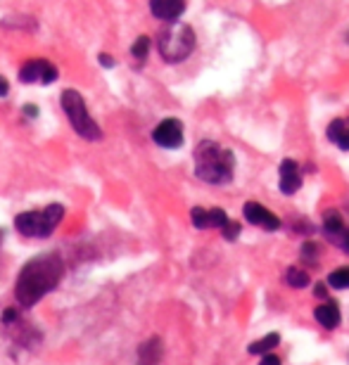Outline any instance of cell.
Instances as JSON below:
<instances>
[{
	"instance_id": "cell-6",
	"label": "cell",
	"mask_w": 349,
	"mask_h": 365,
	"mask_svg": "<svg viewBox=\"0 0 349 365\" xmlns=\"http://www.w3.org/2000/svg\"><path fill=\"white\" fill-rule=\"evenodd\" d=\"M57 78V69L46 60H31L19 69V81L24 83H53Z\"/></svg>"
},
{
	"instance_id": "cell-23",
	"label": "cell",
	"mask_w": 349,
	"mask_h": 365,
	"mask_svg": "<svg viewBox=\"0 0 349 365\" xmlns=\"http://www.w3.org/2000/svg\"><path fill=\"white\" fill-rule=\"evenodd\" d=\"M314 294H316L318 299H325V297H328V292H325V287H323V284H316Z\"/></svg>"
},
{
	"instance_id": "cell-10",
	"label": "cell",
	"mask_w": 349,
	"mask_h": 365,
	"mask_svg": "<svg viewBox=\"0 0 349 365\" xmlns=\"http://www.w3.org/2000/svg\"><path fill=\"white\" fill-rule=\"evenodd\" d=\"M278 176H280V190L285 195H295L297 190L302 187V171H300V164L293 162V159H283L280 162V169H278Z\"/></svg>"
},
{
	"instance_id": "cell-1",
	"label": "cell",
	"mask_w": 349,
	"mask_h": 365,
	"mask_svg": "<svg viewBox=\"0 0 349 365\" xmlns=\"http://www.w3.org/2000/svg\"><path fill=\"white\" fill-rule=\"evenodd\" d=\"M64 275V264L57 254H43V257L31 259L21 268L17 275V287H14V297L21 306L39 304L43 297L50 294L57 284H60Z\"/></svg>"
},
{
	"instance_id": "cell-4",
	"label": "cell",
	"mask_w": 349,
	"mask_h": 365,
	"mask_svg": "<svg viewBox=\"0 0 349 365\" xmlns=\"http://www.w3.org/2000/svg\"><path fill=\"white\" fill-rule=\"evenodd\" d=\"M64 207L60 204H50V207L41 211H26L14 218V228H17L24 237H48L50 232L57 228L62 221Z\"/></svg>"
},
{
	"instance_id": "cell-8",
	"label": "cell",
	"mask_w": 349,
	"mask_h": 365,
	"mask_svg": "<svg viewBox=\"0 0 349 365\" xmlns=\"http://www.w3.org/2000/svg\"><path fill=\"white\" fill-rule=\"evenodd\" d=\"M243 214L252 225H259V228H264V230H278L283 225L278 216L271 214L266 207H261V204H257V202H247Z\"/></svg>"
},
{
	"instance_id": "cell-27",
	"label": "cell",
	"mask_w": 349,
	"mask_h": 365,
	"mask_svg": "<svg viewBox=\"0 0 349 365\" xmlns=\"http://www.w3.org/2000/svg\"><path fill=\"white\" fill-rule=\"evenodd\" d=\"M347 41H349V34H347Z\"/></svg>"
},
{
	"instance_id": "cell-13",
	"label": "cell",
	"mask_w": 349,
	"mask_h": 365,
	"mask_svg": "<svg viewBox=\"0 0 349 365\" xmlns=\"http://www.w3.org/2000/svg\"><path fill=\"white\" fill-rule=\"evenodd\" d=\"M159 361H162V341L152 337L138 351V365H159Z\"/></svg>"
},
{
	"instance_id": "cell-20",
	"label": "cell",
	"mask_w": 349,
	"mask_h": 365,
	"mask_svg": "<svg viewBox=\"0 0 349 365\" xmlns=\"http://www.w3.org/2000/svg\"><path fill=\"white\" fill-rule=\"evenodd\" d=\"M318 254H321V250H318V245H314V242H307L302 247V257H304V261H309V264H316Z\"/></svg>"
},
{
	"instance_id": "cell-17",
	"label": "cell",
	"mask_w": 349,
	"mask_h": 365,
	"mask_svg": "<svg viewBox=\"0 0 349 365\" xmlns=\"http://www.w3.org/2000/svg\"><path fill=\"white\" fill-rule=\"evenodd\" d=\"M285 280H288L290 287H297V289L307 287V284L311 282V280H309V273H307V271H302V268H297V266H293V268H290V271L285 273Z\"/></svg>"
},
{
	"instance_id": "cell-5",
	"label": "cell",
	"mask_w": 349,
	"mask_h": 365,
	"mask_svg": "<svg viewBox=\"0 0 349 365\" xmlns=\"http://www.w3.org/2000/svg\"><path fill=\"white\" fill-rule=\"evenodd\" d=\"M62 109H64V114L69 116V123L81 138H86V140H100V138H103V130L91 119L88 109H86V102L76 91L62 93Z\"/></svg>"
},
{
	"instance_id": "cell-9",
	"label": "cell",
	"mask_w": 349,
	"mask_h": 365,
	"mask_svg": "<svg viewBox=\"0 0 349 365\" xmlns=\"http://www.w3.org/2000/svg\"><path fill=\"white\" fill-rule=\"evenodd\" d=\"M193 223H195V228H200V230H207V228H223V225L228 223V216H226V211L219 209V207H214V209H202V207H195L193 209Z\"/></svg>"
},
{
	"instance_id": "cell-12",
	"label": "cell",
	"mask_w": 349,
	"mask_h": 365,
	"mask_svg": "<svg viewBox=\"0 0 349 365\" xmlns=\"http://www.w3.org/2000/svg\"><path fill=\"white\" fill-rule=\"evenodd\" d=\"M323 232H325V237H328L330 242H335V245L343 242V237L349 232V228L343 221V216H340L335 209L325 214V218H323Z\"/></svg>"
},
{
	"instance_id": "cell-21",
	"label": "cell",
	"mask_w": 349,
	"mask_h": 365,
	"mask_svg": "<svg viewBox=\"0 0 349 365\" xmlns=\"http://www.w3.org/2000/svg\"><path fill=\"white\" fill-rule=\"evenodd\" d=\"M221 232H223V237H226V240H236V237L240 235V223L228 221V223L221 228Z\"/></svg>"
},
{
	"instance_id": "cell-25",
	"label": "cell",
	"mask_w": 349,
	"mask_h": 365,
	"mask_svg": "<svg viewBox=\"0 0 349 365\" xmlns=\"http://www.w3.org/2000/svg\"><path fill=\"white\" fill-rule=\"evenodd\" d=\"M100 62H103L105 67H114V60H110V55H100Z\"/></svg>"
},
{
	"instance_id": "cell-15",
	"label": "cell",
	"mask_w": 349,
	"mask_h": 365,
	"mask_svg": "<svg viewBox=\"0 0 349 365\" xmlns=\"http://www.w3.org/2000/svg\"><path fill=\"white\" fill-rule=\"evenodd\" d=\"M328 140L335 143L340 150H349V119H335L328 126Z\"/></svg>"
},
{
	"instance_id": "cell-22",
	"label": "cell",
	"mask_w": 349,
	"mask_h": 365,
	"mask_svg": "<svg viewBox=\"0 0 349 365\" xmlns=\"http://www.w3.org/2000/svg\"><path fill=\"white\" fill-rule=\"evenodd\" d=\"M259 365H283V361L278 359V356H273V354H266L264 359L259 361Z\"/></svg>"
},
{
	"instance_id": "cell-11",
	"label": "cell",
	"mask_w": 349,
	"mask_h": 365,
	"mask_svg": "<svg viewBox=\"0 0 349 365\" xmlns=\"http://www.w3.org/2000/svg\"><path fill=\"white\" fill-rule=\"evenodd\" d=\"M150 12L155 14L157 19H164L171 24V21H176L181 14L186 12V3H181V0H152Z\"/></svg>"
},
{
	"instance_id": "cell-7",
	"label": "cell",
	"mask_w": 349,
	"mask_h": 365,
	"mask_svg": "<svg viewBox=\"0 0 349 365\" xmlns=\"http://www.w3.org/2000/svg\"><path fill=\"white\" fill-rule=\"evenodd\" d=\"M155 143L159 148H166V150H176L183 145V126H181L178 119H164L159 126L155 128Z\"/></svg>"
},
{
	"instance_id": "cell-14",
	"label": "cell",
	"mask_w": 349,
	"mask_h": 365,
	"mask_svg": "<svg viewBox=\"0 0 349 365\" xmlns=\"http://www.w3.org/2000/svg\"><path fill=\"white\" fill-rule=\"evenodd\" d=\"M314 316L325 330H335V327L340 325V309L333 302H325V304L318 306V309L314 311Z\"/></svg>"
},
{
	"instance_id": "cell-2",
	"label": "cell",
	"mask_w": 349,
	"mask_h": 365,
	"mask_svg": "<svg viewBox=\"0 0 349 365\" xmlns=\"http://www.w3.org/2000/svg\"><path fill=\"white\" fill-rule=\"evenodd\" d=\"M233 169H236V157L233 152L221 148L214 140H202L195 148V173L200 180L212 182V185H223L233 180Z\"/></svg>"
},
{
	"instance_id": "cell-18",
	"label": "cell",
	"mask_w": 349,
	"mask_h": 365,
	"mask_svg": "<svg viewBox=\"0 0 349 365\" xmlns=\"http://www.w3.org/2000/svg\"><path fill=\"white\" fill-rule=\"evenodd\" d=\"M328 284L333 289H349V266L333 271L328 275Z\"/></svg>"
},
{
	"instance_id": "cell-24",
	"label": "cell",
	"mask_w": 349,
	"mask_h": 365,
	"mask_svg": "<svg viewBox=\"0 0 349 365\" xmlns=\"http://www.w3.org/2000/svg\"><path fill=\"white\" fill-rule=\"evenodd\" d=\"M7 91H10V86H7V81H5V78H0V98H5V95H7Z\"/></svg>"
},
{
	"instance_id": "cell-19",
	"label": "cell",
	"mask_w": 349,
	"mask_h": 365,
	"mask_svg": "<svg viewBox=\"0 0 349 365\" xmlns=\"http://www.w3.org/2000/svg\"><path fill=\"white\" fill-rule=\"evenodd\" d=\"M148 50H150V38L148 36H141V38L133 43V48H131V55H133L136 60H145V57H148Z\"/></svg>"
},
{
	"instance_id": "cell-3",
	"label": "cell",
	"mask_w": 349,
	"mask_h": 365,
	"mask_svg": "<svg viewBox=\"0 0 349 365\" xmlns=\"http://www.w3.org/2000/svg\"><path fill=\"white\" fill-rule=\"evenodd\" d=\"M157 50L164 62H183L195 50V31L188 24L171 21L157 36Z\"/></svg>"
},
{
	"instance_id": "cell-26",
	"label": "cell",
	"mask_w": 349,
	"mask_h": 365,
	"mask_svg": "<svg viewBox=\"0 0 349 365\" xmlns=\"http://www.w3.org/2000/svg\"><path fill=\"white\" fill-rule=\"evenodd\" d=\"M24 112H26L29 116H36V107H34V105H26V107H24Z\"/></svg>"
},
{
	"instance_id": "cell-16",
	"label": "cell",
	"mask_w": 349,
	"mask_h": 365,
	"mask_svg": "<svg viewBox=\"0 0 349 365\" xmlns=\"http://www.w3.org/2000/svg\"><path fill=\"white\" fill-rule=\"evenodd\" d=\"M280 344V334L278 332H271V334H266V337H261V339H257V341H252L250 346H247V351H250L252 356H266L271 349H275Z\"/></svg>"
}]
</instances>
